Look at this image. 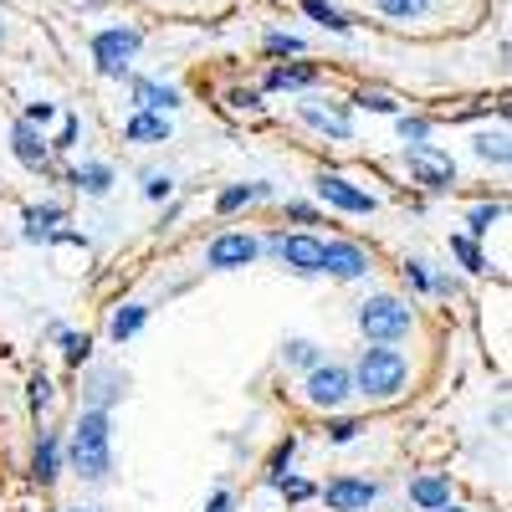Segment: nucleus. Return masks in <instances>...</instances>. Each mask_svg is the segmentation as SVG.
I'll return each instance as SVG.
<instances>
[{
    "label": "nucleus",
    "instance_id": "obj_37",
    "mask_svg": "<svg viewBox=\"0 0 512 512\" xmlns=\"http://www.w3.org/2000/svg\"><path fill=\"white\" fill-rule=\"evenodd\" d=\"M31 400H36V405H47V400H52V379H47V374H36V379H31Z\"/></svg>",
    "mask_w": 512,
    "mask_h": 512
},
{
    "label": "nucleus",
    "instance_id": "obj_31",
    "mask_svg": "<svg viewBox=\"0 0 512 512\" xmlns=\"http://www.w3.org/2000/svg\"><path fill=\"white\" fill-rule=\"evenodd\" d=\"M425 134H431V123H425V118H400V139L405 144H425Z\"/></svg>",
    "mask_w": 512,
    "mask_h": 512
},
{
    "label": "nucleus",
    "instance_id": "obj_14",
    "mask_svg": "<svg viewBox=\"0 0 512 512\" xmlns=\"http://www.w3.org/2000/svg\"><path fill=\"white\" fill-rule=\"evenodd\" d=\"M123 139H134V144H164L169 139V118L159 113H134L123 123Z\"/></svg>",
    "mask_w": 512,
    "mask_h": 512
},
{
    "label": "nucleus",
    "instance_id": "obj_13",
    "mask_svg": "<svg viewBox=\"0 0 512 512\" xmlns=\"http://www.w3.org/2000/svg\"><path fill=\"white\" fill-rule=\"evenodd\" d=\"M134 103H139V113H169V108H180V93L175 88H164V82H154V77H139L134 82Z\"/></svg>",
    "mask_w": 512,
    "mask_h": 512
},
{
    "label": "nucleus",
    "instance_id": "obj_29",
    "mask_svg": "<svg viewBox=\"0 0 512 512\" xmlns=\"http://www.w3.org/2000/svg\"><path fill=\"white\" fill-rule=\"evenodd\" d=\"M287 364H303V369H318V349L308 344V338H292V344H287Z\"/></svg>",
    "mask_w": 512,
    "mask_h": 512
},
{
    "label": "nucleus",
    "instance_id": "obj_32",
    "mask_svg": "<svg viewBox=\"0 0 512 512\" xmlns=\"http://www.w3.org/2000/svg\"><path fill=\"white\" fill-rule=\"evenodd\" d=\"M354 436H359V420H333V425H328V441H333V446H344V441H354Z\"/></svg>",
    "mask_w": 512,
    "mask_h": 512
},
{
    "label": "nucleus",
    "instance_id": "obj_43",
    "mask_svg": "<svg viewBox=\"0 0 512 512\" xmlns=\"http://www.w3.org/2000/svg\"><path fill=\"white\" fill-rule=\"evenodd\" d=\"M436 512H461V507H436Z\"/></svg>",
    "mask_w": 512,
    "mask_h": 512
},
{
    "label": "nucleus",
    "instance_id": "obj_12",
    "mask_svg": "<svg viewBox=\"0 0 512 512\" xmlns=\"http://www.w3.org/2000/svg\"><path fill=\"white\" fill-rule=\"evenodd\" d=\"M11 149H16V159L26 164V169H52V154H47V139L36 134V128L21 118L16 128H11Z\"/></svg>",
    "mask_w": 512,
    "mask_h": 512
},
{
    "label": "nucleus",
    "instance_id": "obj_15",
    "mask_svg": "<svg viewBox=\"0 0 512 512\" xmlns=\"http://www.w3.org/2000/svg\"><path fill=\"white\" fill-rule=\"evenodd\" d=\"M410 502L425 507V512L451 507V482H446V477H420V482H410Z\"/></svg>",
    "mask_w": 512,
    "mask_h": 512
},
{
    "label": "nucleus",
    "instance_id": "obj_1",
    "mask_svg": "<svg viewBox=\"0 0 512 512\" xmlns=\"http://www.w3.org/2000/svg\"><path fill=\"white\" fill-rule=\"evenodd\" d=\"M72 466H77V477H88V482H108V472H113V425H108L103 410H82L77 431H72Z\"/></svg>",
    "mask_w": 512,
    "mask_h": 512
},
{
    "label": "nucleus",
    "instance_id": "obj_38",
    "mask_svg": "<svg viewBox=\"0 0 512 512\" xmlns=\"http://www.w3.org/2000/svg\"><path fill=\"white\" fill-rule=\"evenodd\" d=\"M52 113H57L52 103H31V113H26V123H31V128H41V123H52Z\"/></svg>",
    "mask_w": 512,
    "mask_h": 512
},
{
    "label": "nucleus",
    "instance_id": "obj_42",
    "mask_svg": "<svg viewBox=\"0 0 512 512\" xmlns=\"http://www.w3.org/2000/svg\"><path fill=\"white\" fill-rule=\"evenodd\" d=\"M236 502H231V492H216V497H210V507L205 512H231Z\"/></svg>",
    "mask_w": 512,
    "mask_h": 512
},
{
    "label": "nucleus",
    "instance_id": "obj_2",
    "mask_svg": "<svg viewBox=\"0 0 512 512\" xmlns=\"http://www.w3.org/2000/svg\"><path fill=\"white\" fill-rule=\"evenodd\" d=\"M405 374H410V364H405V354L400 349H384V344H374V349H364V359H359V369L349 374L364 395H374V400H390V395H400V384H405Z\"/></svg>",
    "mask_w": 512,
    "mask_h": 512
},
{
    "label": "nucleus",
    "instance_id": "obj_18",
    "mask_svg": "<svg viewBox=\"0 0 512 512\" xmlns=\"http://www.w3.org/2000/svg\"><path fill=\"white\" fill-rule=\"evenodd\" d=\"M144 318H149V308H144V303L118 308V313H113V338H118V344H123V338H134V333L144 328Z\"/></svg>",
    "mask_w": 512,
    "mask_h": 512
},
{
    "label": "nucleus",
    "instance_id": "obj_6",
    "mask_svg": "<svg viewBox=\"0 0 512 512\" xmlns=\"http://www.w3.org/2000/svg\"><path fill=\"white\" fill-rule=\"evenodd\" d=\"M349 390H354V379H349V369H338V364H318V369L308 374V400H313L318 410L344 405Z\"/></svg>",
    "mask_w": 512,
    "mask_h": 512
},
{
    "label": "nucleus",
    "instance_id": "obj_7",
    "mask_svg": "<svg viewBox=\"0 0 512 512\" xmlns=\"http://www.w3.org/2000/svg\"><path fill=\"white\" fill-rule=\"evenodd\" d=\"M374 497H379V482H364V477H338L323 487V502L333 512H364Z\"/></svg>",
    "mask_w": 512,
    "mask_h": 512
},
{
    "label": "nucleus",
    "instance_id": "obj_22",
    "mask_svg": "<svg viewBox=\"0 0 512 512\" xmlns=\"http://www.w3.org/2000/svg\"><path fill=\"white\" fill-rule=\"evenodd\" d=\"M303 123L323 128V134H333V139H349V123H344V118H333V113H323V108H303Z\"/></svg>",
    "mask_w": 512,
    "mask_h": 512
},
{
    "label": "nucleus",
    "instance_id": "obj_3",
    "mask_svg": "<svg viewBox=\"0 0 512 512\" xmlns=\"http://www.w3.org/2000/svg\"><path fill=\"white\" fill-rule=\"evenodd\" d=\"M410 308L400 303V297H369V303L359 308V328H364V338H374V344H400V338L410 333Z\"/></svg>",
    "mask_w": 512,
    "mask_h": 512
},
{
    "label": "nucleus",
    "instance_id": "obj_23",
    "mask_svg": "<svg viewBox=\"0 0 512 512\" xmlns=\"http://www.w3.org/2000/svg\"><path fill=\"white\" fill-rule=\"evenodd\" d=\"M256 195H267V185H231V190H221L216 210H241V205L256 200Z\"/></svg>",
    "mask_w": 512,
    "mask_h": 512
},
{
    "label": "nucleus",
    "instance_id": "obj_27",
    "mask_svg": "<svg viewBox=\"0 0 512 512\" xmlns=\"http://www.w3.org/2000/svg\"><path fill=\"white\" fill-rule=\"evenodd\" d=\"M477 154L492 159V164H507V134L497 128V134H477Z\"/></svg>",
    "mask_w": 512,
    "mask_h": 512
},
{
    "label": "nucleus",
    "instance_id": "obj_16",
    "mask_svg": "<svg viewBox=\"0 0 512 512\" xmlns=\"http://www.w3.org/2000/svg\"><path fill=\"white\" fill-rule=\"evenodd\" d=\"M72 185H77V190H88V195H108V185H113V169H108L103 159H88L82 169H72Z\"/></svg>",
    "mask_w": 512,
    "mask_h": 512
},
{
    "label": "nucleus",
    "instance_id": "obj_20",
    "mask_svg": "<svg viewBox=\"0 0 512 512\" xmlns=\"http://www.w3.org/2000/svg\"><path fill=\"white\" fill-rule=\"evenodd\" d=\"M303 11H308L318 26H328V31H349V16L338 11V6H328V0H303Z\"/></svg>",
    "mask_w": 512,
    "mask_h": 512
},
{
    "label": "nucleus",
    "instance_id": "obj_30",
    "mask_svg": "<svg viewBox=\"0 0 512 512\" xmlns=\"http://www.w3.org/2000/svg\"><path fill=\"white\" fill-rule=\"evenodd\" d=\"M267 52H277V57H282V52H287V57H297V52H303V41L287 36V31H272V36H267Z\"/></svg>",
    "mask_w": 512,
    "mask_h": 512
},
{
    "label": "nucleus",
    "instance_id": "obj_8",
    "mask_svg": "<svg viewBox=\"0 0 512 512\" xmlns=\"http://www.w3.org/2000/svg\"><path fill=\"white\" fill-rule=\"evenodd\" d=\"M318 195H323L333 210H349V216H369V210H374V195L359 190V185H349L344 175H323V180H318Z\"/></svg>",
    "mask_w": 512,
    "mask_h": 512
},
{
    "label": "nucleus",
    "instance_id": "obj_5",
    "mask_svg": "<svg viewBox=\"0 0 512 512\" xmlns=\"http://www.w3.org/2000/svg\"><path fill=\"white\" fill-rule=\"evenodd\" d=\"M139 47H144V36H139L134 26H108V31H98V36H93L98 72H103V77H123L128 57H134Z\"/></svg>",
    "mask_w": 512,
    "mask_h": 512
},
{
    "label": "nucleus",
    "instance_id": "obj_40",
    "mask_svg": "<svg viewBox=\"0 0 512 512\" xmlns=\"http://www.w3.org/2000/svg\"><path fill=\"white\" fill-rule=\"evenodd\" d=\"M277 487H282V492H287L292 502H303V497H313V482H277Z\"/></svg>",
    "mask_w": 512,
    "mask_h": 512
},
{
    "label": "nucleus",
    "instance_id": "obj_10",
    "mask_svg": "<svg viewBox=\"0 0 512 512\" xmlns=\"http://www.w3.org/2000/svg\"><path fill=\"white\" fill-rule=\"evenodd\" d=\"M272 251L297 272H323V241L318 236H277Z\"/></svg>",
    "mask_w": 512,
    "mask_h": 512
},
{
    "label": "nucleus",
    "instance_id": "obj_11",
    "mask_svg": "<svg viewBox=\"0 0 512 512\" xmlns=\"http://www.w3.org/2000/svg\"><path fill=\"white\" fill-rule=\"evenodd\" d=\"M364 251L354 246V241H328L323 246V272H333V277H344V282H354V277H364Z\"/></svg>",
    "mask_w": 512,
    "mask_h": 512
},
{
    "label": "nucleus",
    "instance_id": "obj_26",
    "mask_svg": "<svg viewBox=\"0 0 512 512\" xmlns=\"http://www.w3.org/2000/svg\"><path fill=\"white\" fill-rule=\"evenodd\" d=\"M451 251L466 262V272H487V262H482V251H477V241H472V236H451Z\"/></svg>",
    "mask_w": 512,
    "mask_h": 512
},
{
    "label": "nucleus",
    "instance_id": "obj_4",
    "mask_svg": "<svg viewBox=\"0 0 512 512\" xmlns=\"http://www.w3.org/2000/svg\"><path fill=\"white\" fill-rule=\"evenodd\" d=\"M405 169L415 175V185L425 190H451L456 185V164L446 149H431V144H405Z\"/></svg>",
    "mask_w": 512,
    "mask_h": 512
},
{
    "label": "nucleus",
    "instance_id": "obj_24",
    "mask_svg": "<svg viewBox=\"0 0 512 512\" xmlns=\"http://www.w3.org/2000/svg\"><path fill=\"white\" fill-rule=\"evenodd\" d=\"M62 221V210L57 205H41V210H26V226H31V236H52V226Z\"/></svg>",
    "mask_w": 512,
    "mask_h": 512
},
{
    "label": "nucleus",
    "instance_id": "obj_36",
    "mask_svg": "<svg viewBox=\"0 0 512 512\" xmlns=\"http://www.w3.org/2000/svg\"><path fill=\"white\" fill-rule=\"evenodd\" d=\"M405 282H410V287H420V292L431 287V277H425V262H405Z\"/></svg>",
    "mask_w": 512,
    "mask_h": 512
},
{
    "label": "nucleus",
    "instance_id": "obj_28",
    "mask_svg": "<svg viewBox=\"0 0 512 512\" xmlns=\"http://www.w3.org/2000/svg\"><path fill=\"white\" fill-rule=\"evenodd\" d=\"M113 395H118V379H113V374H98V379H93V410H103V415H108Z\"/></svg>",
    "mask_w": 512,
    "mask_h": 512
},
{
    "label": "nucleus",
    "instance_id": "obj_17",
    "mask_svg": "<svg viewBox=\"0 0 512 512\" xmlns=\"http://www.w3.org/2000/svg\"><path fill=\"white\" fill-rule=\"evenodd\" d=\"M57 461H62V441L57 436H41V446H36V482H52L57 477Z\"/></svg>",
    "mask_w": 512,
    "mask_h": 512
},
{
    "label": "nucleus",
    "instance_id": "obj_39",
    "mask_svg": "<svg viewBox=\"0 0 512 512\" xmlns=\"http://www.w3.org/2000/svg\"><path fill=\"white\" fill-rule=\"evenodd\" d=\"M72 144H77V118H62V134H57L52 149H72Z\"/></svg>",
    "mask_w": 512,
    "mask_h": 512
},
{
    "label": "nucleus",
    "instance_id": "obj_35",
    "mask_svg": "<svg viewBox=\"0 0 512 512\" xmlns=\"http://www.w3.org/2000/svg\"><path fill=\"white\" fill-rule=\"evenodd\" d=\"M359 108H374V113H395V98H384V93H359Z\"/></svg>",
    "mask_w": 512,
    "mask_h": 512
},
{
    "label": "nucleus",
    "instance_id": "obj_21",
    "mask_svg": "<svg viewBox=\"0 0 512 512\" xmlns=\"http://www.w3.org/2000/svg\"><path fill=\"white\" fill-rule=\"evenodd\" d=\"M374 6H379L384 16H395V21H415V16L431 11V0H374Z\"/></svg>",
    "mask_w": 512,
    "mask_h": 512
},
{
    "label": "nucleus",
    "instance_id": "obj_33",
    "mask_svg": "<svg viewBox=\"0 0 512 512\" xmlns=\"http://www.w3.org/2000/svg\"><path fill=\"white\" fill-rule=\"evenodd\" d=\"M62 344H67V364H82V359H88V338H77V333H62Z\"/></svg>",
    "mask_w": 512,
    "mask_h": 512
},
{
    "label": "nucleus",
    "instance_id": "obj_34",
    "mask_svg": "<svg viewBox=\"0 0 512 512\" xmlns=\"http://www.w3.org/2000/svg\"><path fill=\"white\" fill-rule=\"evenodd\" d=\"M169 190H175V180H169V175H144V195L149 200H164Z\"/></svg>",
    "mask_w": 512,
    "mask_h": 512
},
{
    "label": "nucleus",
    "instance_id": "obj_25",
    "mask_svg": "<svg viewBox=\"0 0 512 512\" xmlns=\"http://www.w3.org/2000/svg\"><path fill=\"white\" fill-rule=\"evenodd\" d=\"M497 221H502V205H497V200H492V205H477L472 216H466V226H472V236H487V231H492Z\"/></svg>",
    "mask_w": 512,
    "mask_h": 512
},
{
    "label": "nucleus",
    "instance_id": "obj_9",
    "mask_svg": "<svg viewBox=\"0 0 512 512\" xmlns=\"http://www.w3.org/2000/svg\"><path fill=\"white\" fill-rule=\"evenodd\" d=\"M205 262L216 267V272H236V267L256 262V241H251V236H236V231H226V236H216V241H210Z\"/></svg>",
    "mask_w": 512,
    "mask_h": 512
},
{
    "label": "nucleus",
    "instance_id": "obj_19",
    "mask_svg": "<svg viewBox=\"0 0 512 512\" xmlns=\"http://www.w3.org/2000/svg\"><path fill=\"white\" fill-rule=\"evenodd\" d=\"M308 82H313V67H272V72H267V88H277V93L308 88Z\"/></svg>",
    "mask_w": 512,
    "mask_h": 512
},
{
    "label": "nucleus",
    "instance_id": "obj_41",
    "mask_svg": "<svg viewBox=\"0 0 512 512\" xmlns=\"http://www.w3.org/2000/svg\"><path fill=\"white\" fill-rule=\"evenodd\" d=\"M287 216H292V221H313V205H303V200H292V205H287Z\"/></svg>",
    "mask_w": 512,
    "mask_h": 512
},
{
    "label": "nucleus",
    "instance_id": "obj_44",
    "mask_svg": "<svg viewBox=\"0 0 512 512\" xmlns=\"http://www.w3.org/2000/svg\"><path fill=\"white\" fill-rule=\"evenodd\" d=\"M72 512H88V507H72Z\"/></svg>",
    "mask_w": 512,
    "mask_h": 512
}]
</instances>
